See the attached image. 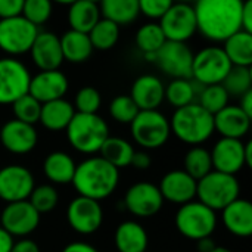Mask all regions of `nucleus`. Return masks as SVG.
Wrapping results in <instances>:
<instances>
[{"instance_id": "f257e3e1", "label": "nucleus", "mask_w": 252, "mask_h": 252, "mask_svg": "<svg viewBox=\"0 0 252 252\" xmlns=\"http://www.w3.org/2000/svg\"><path fill=\"white\" fill-rule=\"evenodd\" d=\"M245 0H195L198 32L207 40L223 43L242 30L241 15Z\"/></svg>"}, {"instance_id": "f03ea898", "label": "nucleus", "mask_w": 252, "mask_h": 252, "mask_svg": "<svg viewBox=\"0 0 252 252\" xmlns=\"http://www.w3.org/2000/svg\"><path fill=\"white\" fill-rule=\"evenodd\" d=\"M118 182V168H115L100 157H92L75 167L71 183L80 196H86L100 202L115 192Z\"/></svg>"}, {"instance_id": "7ed1b4c3", "label": "nucleus", "mask_w": 252, "mask_h": 252, "mask_svg": "<svg viewBox=\"0 0 252 252\" xmlns=\"http://www.w3.org/2000/svg\"><path fill=\"white\" fill-rule=\"evenodd\" d=\"M170 128L171 134L183 143L199 146L214 134V115L193 102L174 111Z\"/></svg>"}, {"instance_id": "20e7f679", "label": "nucleus", "mask_w": 252, "mask_h": 252, "mask_svg": "<svg viewBox=\"0 0 252 252\" xmlns=\"http://www.w3.org/2000/svg\"><path fill=\"white\" fill-rule=\"evenodd\" d=\"M69 145L80 154H99L103 142L111 136L106 121L97 114L75 112L65 128Z\"/></svg>"}, {"instance_id": "39448f33", "label": "nucleus", "mask_w": 252, "mask_h": 252, "mask_svg": "<svg viewBox=\"0 0 252 252\" xmlns=\"http://www.w3.org/2000/svg\"><path fill=\"white\" fill-rule=\"evenodd\" d=\"M241 186L236 176L213 170L196 182V198L213 211H221L239 198Z\"/></svg>"}, {"instance_id": "423d86ee", "label": "nucleus", "mask_w": 252, "mask_h": 252, "mask_svg": "<svg viewBox=\"0 0 252 252\" xmlns=\"http://www.w3.org/2000/svg\"><path fill=\"white\" fill-rule=\"evenodd\" d=\"M177 232L190 241L210 238L217 227V214L199 201H190L180 205L176 213Z\"/></svg>"}, {"instance_id": "0eeeda50", "label": "nucleus", "mask_w": 252, "mask_h": 252, "mask_svg": "<svg viewBox=\"0 0 252 252\" xmlns=\"http://www.w3.org/2000/svg\"><path fill=\"white\" fill-rule=\"evenodd\" d=\"M133 140L143 149H158L167 143L171 134L168 118L158 109L139 111L130 123Z\"/></svg>"}, {"instance_id": "6e6552de", "label": "nucleus", "mask_w": 252, "mask_h": 252, "mask_svg": "<svg viewBox=\"0 0 252 252\" xmlns=\"http://www.w3.org/2000/svg\"><path fill=\"white\" fill-rule=\"evenodd\" d=\"M232 66L223 47L207 46L193 53L192 80L201 86L221 84Z\"/></svg>"}, {"instance_id": "1a4fd4ad", "label": "nucleus", "mask_w": 252, "mask_h": 252, "mask_svg": "<svg viewBox=\"0 0 252 252\" xmlns=\"http://www.w3.org/2000/svg\"><path fill=\"white\" fill-rule=\"evenodd\" d=\"M38 27L31 24L22 15L0 19V50L10 58H16L30 52Z\"/></svg>"}, {"instance_id": "9d476101", "label": "nucleus", "mask_w": 252, "mask_h": 252, "mask_svg": "<svg viewBox=\"0 0 252 252\" xmlns=\"http://www.w3.org/2000/svg\"><path fill=\"white\" fill-rule=\"evenodd\" d=\"M158 24L168 41L186 43L198 32L192 3L174 1L173 6L159 18Z\"/></svg>"}, {"instance_id": "9b49d317", "label": "nucleus", "mask_w": 252, "mask_h": 252, "mask_svg": "<svg viewBox=\"0 0 252 252\" xmlns=\"http://www.w3.org/2000/svg\"><path fill=\"white\" fill-rule=\"evenodd\" d=\"M31 74L16 58L0 59V105H12L28 93Z\"/></svg>"}, {"instance_id": "f8f14e48", "label": "nucleus", "mask_w": 252, "mask_h": 252, "mask_svg": "<svg viewBox=\"0 0 252 252\" xmlns=\"http://www.w3.org/2000/svg\"><path fill=\"white\" fill-rule=\"evenodd\" d=\"M154 62L171 78H192L193 52L186 43L167 40L155 53Z\"/></svg>"}, {"instance_id": "ddd939ff", "label": "nucleus", "mask_w": 252, "mask_h": 252, "mask_svg": "<svg viewBox=\"0 0 252 252\" xmlns=\"http://www.w3.org/2000/svg\"><path fill=\"white\" fill-rule=\"evenodd\" d=\"M66 220L74 232L80 235H93L102 226L103 210L99 201L78 195L66 208Z\"/></svg>"}, {"instance_id": "4468645a", "label": "nucleus", "mask_w": 252, "mask_h": 252, "mask_svg": "<svg viewBox=\"0 0 252 252\" xmlns=\"http://www.w3.org/2000/svg\"><path fill=\"white\" fill-rule=\"evenodd\" d=\"M164 198L157 185L151 182H139L128 188L124 196V207L130 214L140 219L154 217L161 211Z\"/></svg>"}, {"instance_id": "2eb2a0df", "label": "nucleus", "mask_w": 252, "mask_h": 252, "mask_svg": "<svg viewBox=\"0 0 252 252\" xmlns=\"http://www.w3.org/2000/svg\"><path fill=\"white\" fill-rule=\"evenodd\" d=\"M1 227L13 238H25L31 235L40 224V214L27 201L6 204L0 214Z\"/></svg>"}, {"instance_id": "dca6fc26", "label": "nucleus", "mask_w": 252, "mask_h": 252, "mask_svg": "<svg viewBox=\"0 0 252 252\" xmlns=\"http://www.w3.org/2000/svg\"><path fill=\"white\" fill-rule=\"evenodd\" d=\"M35 188L32 173L18 164L0 168V199L6 204L27 201Z\"/></svg>"}, {"instance_id": "f3484780", "label": "nucleus", "mask_w": 252, "mask_h": 252, "mask_svg": "<svg viewBox=\"0 0 252 252\" xmlns=\"http://www.w3.org/2000/svg\"><path fill=\"white\" fill-rule=\"evenodd\" d=\"M211 161L213 170L236 176L242 168L247 167L245 162V143L241 139L221 137L213 148Z\"/></svg>"}, {"instance_id": "a211bd4d", "label": "nucleus", "mask_w": 252, "mask_h": 252, "mask_svg": "<svg viewBox=\"0 0 252 252\" xmlns=\"http://www.w3.org/2000/svg\"><path fill=\"white\" fill-rule=\"evenodd\" d=\"M38 142V134L34 126L18 121L9 120L0 128V143L1 146L15 155H25L30 154Z\"/></svg>"}, {"instance_id": "6ab92c4d", "label": "nucleus", "mask_w": 252, "mask_h": 252, "mask_svg": "<svg viewBox=\"0 0 252 252\" xmlns=\"http://www.w3.org/2000/svg\"><path fill=\"white\" fill-rule=\"evenodd\" d=\"M69 89V81L66 75L59 69L38 71L31 75L28 93L37 99L40 103L62 99Z\"/></svg>"}, {"instance_id": "aec40b11", "label": "nucleus", "mask_w": 252, "mask_h": 252, "mask_svg": "<svg viewBox=\"0 0 252 252\" xmlns=\"http://www.w3.org/2000/svg\"><path fill=\"white\" fill-rule=\"evenodd\" d=\"M28 53L40 71L59 69L63 62L59 37L52 31H38Z\"/></svg>"}, {"instance_id": "412c9836", "label": "nucleus", "mask_w": 252, "mask_h": 252, "mask_svg": "<svg viewBox=\"0 0 252 252\" xmlns=\"http://www.w3.org/2000/svg\"><path fill=\"white\" fill-rule=\"evenodd\" d=\"M164 201L183 205L196 198V180L190 177L185 170L168 171L158 186Z\"/></svg>"}, {"instance_id": "4be33fe9", "label": "nucleus", "mask_w": 252, "mask_h": 252, "mask_svg": "<svg viewBox=\"0 0 252 252\" xmlns=\"http://www.w3.org/2000/svg\"><path fill=\"white\" fill-rule=\"evenodd\" d=\"M164 90L165 86L157 75L143 74L134 80L130 90V97L140 111L158 109L164 102Z\"/></svg>"}, {"instance_id": "5701e85b", "label": "nucleus", "mask_w": 252, "mask_h": 252, "mask_svg": "<svg viewBox=\"0 0 252 252\" xmlns=\"http://www.w3.org/2000/svg\"><path fill=\"white\" fill-rule=\"evenodd\" d=\"M251 117H248L238 105H227L214 115V131L227 139H244L251 128Z\"/></svg>"}, {"instance_id": "b1692460", "label": "nucleus", "mask_w": 252, "mask_h": 252, "mask_svg": "<svg viewBox=\"0 0 252 252\" xmlns=\"http://www.w3.org/2000/svg\"><path fill=\"white\" fill-rule=\"evenodd\" d=\"M221 220L224 227L238 238H248L252 235V204L248 199H235L221 210Z\"/></svg>"}, {"instance_id": "393cba45", "label": "nucleus", "mask_w": 252, "mask_h": 252, "mask_svg": "<svg viewBox=\"0 0 252 252\" xmlns=\"http://www.w3.org/2000/svg\"><path fill=\"white\" fill-rule=\"evenodd\" d=\"M114 242L118 252H148L149 236L140 223L127 220L115 229Z\"/></svg>"}, {"instance_id": "a878e982", "label": "nucleus", "mask_w": 252, "mask_h": 252, "mask_svg": "<svg viewBox=\"0 0 252 252\" xmlns=\"http://www.w3.org/2000/svg\"><path fill=\"white\" fill-rule=\"evenodd\" d=\"M75 114L74 105L66 99H56L41 103L40 120L41 126L50 131H62L68 127Z\"/></svg>"}, {"instance_id": "bb28decb", "label": "nucleus", "mask_w": 252, "mask_h": 252, "mask_svg": "<svg viewBox=\"0 0 252 252\" xmlns=\"http://www.w3.org/2000/svg\"><path fill=\"white\" fill-rule=\"evenodd\" d=\"M59 41L63 61H68L71 63L86 62L94 50L89 38V34L86 32L68 30L59 37Z\"/></svg>"}, {"instance_id": "cd10ccee", "label": "nucleus", "mask_w": 252, "mask_h": 252, "mask_svg": "<svg viewBox=\"0 0 252 252\" xmlns=\"http://www.w3.org/2000/svg\"><path fill=\"white\" fill-rule=\"evenodd\" d=\"M75 161L66 152L55 151L44 158L43 171L49 182L55 185H68L75 173Z\"/></svg>"}, {"instance_id": "c85d7f7f", "label": "nucleus", "mask_w": 252, "mask_h": 252, "mask_svg": "<svg viewBox=\"0 0 252 252\" xmlns=\"http://www.w3.org/2000/svg\"><path fill=\"white\" fill-rule=\"evenodd\" d=\"M204 86L193 81L192 78H173L164 90V100L171 106L182 108L196 102Z\"/></svg>"}, {"instance_id": "c756f323", "label": "nucleus", "mask_w": 252, "mask_h": 252, "mask_svg": "<svg viewBox=\"0 0 252 252\" xmlns=\"http://www.w3.org/2000/svg\"><path fill=\"white\" fill-rule=\"evenodd\" d=\"M221 47L233 66L252 65V32L241 30L226 38Z\"/></svg>"}, {"instance_id": "7c9ffc66", "label": "nucleus", "mask_w": 252, "mask_h": 252, "mask_svg": "<svg viewBox=\"0 0 252 252\" xmlns=\"http://www.w3.org/2000/svg\"><path fill=\"white\" fill-rule=\"evenodd\" d=\"M100 18L102 15H100L99 4H94L87 0H77L72 4H69L68 9L69 30L87 34Z\"/></svg>"}, {"instance_id": "2f4dec72", "label": "nucleus", "mask_w": 252, "mask_h": 252, "mask_svg": "<svg viewBox=\"0 0 252 252\" xmlns=\"http://www.w3.org/2000/svg\"><path fill=\"white\" fill-rule=\"evenodd\" d=\"M99 9L102 18H106L120 27L134 22L140 15L139 0H100Z\"/></svg>"}, {"instance_id": "473e14b6", "label": "nucleus", "mask_w": 252, "mask_h": 252, "mask_svg": "<svg viewBox=\"0 0 252 252\" xmlns=\"http://www.w3.org/2000/svg\"><path fill=\"white\" fill-rule=\"evenodd\" d=\"M99 154H100V158H103L111 165H114L115 168L120 170V168L130 165L133 154H134V148L128 140H126L123 137L109 136L103 142Z\"/></svg>"}, {"instance_id": "72a5a7b5", "label": "nucleus", "mask_w": 252, "mask_h": 252, "mask_svg": "<svg viewBox=\"0 0 252 252\" xmlns=\"http://www.w3.org/2000/svg\"><path fill=\"white\" fill-rule=\"evenodd\" d=\"M87 34L93 49L109 50L120 40V25L106 18H100Z\"/></svg>"}, {"instance_id": "f704fd0d", "label": "nucleus", "mask_w": 252, "mask_h": 252, "mask_svg": "<svg viewBox=\"0 0 252 252\" xmlns=\"http://www.w3.org/2000/svg\"><path fill=\"white\" fill-rule=\"evenodd\" d=\"M167 41L158 22H146L136 32V46L143 55L157 53Z\"/></svg>"}, {"instance_id": "c9c22d12", "label": "nucleus", "mask_w": 252, "mask_h": 252, "mask_svg": "<svg viewBox=\"0 0 252 252\" xmlns=\"http://www.w3.org/2000/svg\"><path fill=\"white\" fill-rule=\"evenodd\" d=\"M185 171L196 182L213 171L211 154L202 146H193L185 157Z\"/></svg>"}, {"instance_id": "e433bc0d", "label": "nucleus", "mask_w": 252, "mask_h": 252, "mask_svg": "<svg viewBox=\"0 0 252 252\" xmlns=\"http://www.w3.org/2000/svg\"><path fill=\"white\" fill-rule=\"evenodd\" d=\"M221 86L226 89L229 96L241 97L247 92L252 90L251 66H232Z\"/></svg>"}, {"instance_id": "4c0bfd02", "label": "nucleus", "mask_w": 252, "mask_h": 252, "mask_svg": "<svg viewBox=\"0 0 252 252\" xmlns=\"http://www.w3.org/2000/svg\"><path fill=\"white\" fill-rule=\"evenodd\" d=\"M229 97H230L229 93L221 84H211L202 87L196 99V103H199L210 114L216 115L217 112H220L223 108L229 105Z\"/></svg>"}, {"instance_id": "58836bf2", "label": "nucleus", "mask_w": 252, "mask_h": 252, "mask_svg": "<svg viewBox=\"0 0 252 252\" xmlns=\"http://www.w3.org/2000/svg\"><path fill=\"white\" fill-rule=\"evenodd\" d=\"M10 106H12V112H13L15 120L31 124V126L38 123L41 103L37 99H34L30 93L16 99Z\"/></svg>"}, {"instance_id": "ea45409f", "label": "nucleus", "mask_w": 252, "mask_h": 252, "mask_svg": "<svg viewBox=\"0 0 252 252\" xmlns=\"http://www.w3.org/2000/svg\"><path fill=\"white\" fill-rule=\"evenodd\" d=\"M28 202L35 208V211L41 216L46 213H50L52 210L56 208L59 202V195L58 190L52 185H41L32 189Z\"/></svg>"}, {"instance_id": "a19ab883", "label": "nucleus", "mask_w": 252, "mask_h": 252, "mask_svg": "<svg viewBox=\"0 0 252 252\" xmlns=\"http://www.w3.org/2000/svg\"><path fill=\"white\" fill-rule=\"evenodd\" d=\"M139 108L130 94H120L109 103V115L120 124H130L139 114Z\"/></svg>"}, {"instance_id": "79ce46f5", "label": "nucleus", "mask_w": 252, "mask_h": 252, "mask_svg": "<svg viewBox=\"0 0 252 252\" xmlns=\"http://www.w3.org/2000/svg\"><path fill=\"white\" fill-rule=\"evenodd\" d=\"M53 13L52 0H24L21 15L35 27L46 24Z\"/></svg>"}, {"instance_id": "37998d69", "label": "nucleus", "mask_w": 252, "mask_h": 252, "mask_svg": "<svg viewBox=\"0 0 252 252\" xmlns=\"http://www.w3.org/2000/svg\"><path fill=\"white\" fill-rule=\"evenodd\" d=\"M102 105V96L97 89L92 86L81 87L74 100V109L80 114H97Z\"/></svg>"}, {"instance_id": "c03bdc74", "label": "nucleus", "mask_w": 252, "mask_h": 252, "mask_svg": "<svg viewBox=\"0 0 252 252\" xmlns=\"http://www.w3.org/2000/svg\"><path fill=\"white\" fill-rule=\"evenodd\" d=\"M174 1L176 0H139V12L152 21H159Z\"/></svg>"}, {"instance_id": "a18cd8bd", "label": "nucleus", "mask_w": 252, "mask_h": 252, "mask_svg": "<svg viewBox=\"0 0 252 252\" xmlns=\"http://www.w3.org/2000/svg\"><path fill=\"white\" fill-rule=\"evenodd\" d=\"M22 6L24 0H0V19L21 15Z\"/></svg>"}, {"instance_id": "49530a36", "label": "nucleus", "mask_w": 252, "mask_h": 252, "mask_svg": "<svg viewBox=\"0 0 252 252\" xmlns=\"http://www.w3.org/2000/svg\"><path fill=\"white\" fill-rule=\"evenodd\" d=\"M151 164H152V159L148 152H143V151L136 152L134 151L130 165H133L136 170H148L151 167Z\"/></svg>"}, {"instance_id": "de8ad7c7", "label": "nucleus", "mask_w": 252, "mask_h": 252, "mask_svg": "<svg viewBox=\"0 0 252 252\" xmlns=\"http://www.w3.org/2000/svg\"><path fill=\"white\" fill-rule=\"evenodd\" d=\"M241 24L242 30L252 32V0H245L241 15Z\"/></svg>"}, {"instance_id": "09e8293b", "label": "nucleus", "mask_w": 252, "mask_h": 252, "mask_svg": "<svg viewBox=\"0 0 252 252\" xmlns=\"http://www.w3.org/2000/svg\"><path fill=\"white\" fill-rule=\"evenodd\" d=\"M10 252H40V248L34 241L22 239L13 244V248Z\"/></svg>"}, {"instance_id": "8fccbe9b", "label": "nucleus", "mask_w": 252, "mask_h": 252, "mask_svg": "<svg viewBox=\"0 0 252 252\" xmlns=\"http://www.w3.org/2000/svg\"><path fill=\"white\" fill-rule=\"evenodd\" d=\"M13 244H15L13 236L0 226V252H10L13 248Z\"/></svg>"}, {"instance_id": "3c124183", "label": "nucleus", "mask_w": 252, "mask_h": 252, "mask_svg": "<svg viewBox=\"0 0 252 252\" xmlns=\"http://www.w3.org/2000/svg\"><path fill=\"white\" fill-rule=\"evenodd\" d=\"M62 252H99L94 247H92L90 244H84V242H72L68 244Z\"/></svg>"}, {"instance_id": "603ef678", "label": "nucleus", "mask_w": 252, "mask_h": 252, "mask_svg": "<svg viewBox=\"0 0 252 252\" xmlns=\"http://www.w3.org/2000/svg\"><path fill=\"white\" fill-rule=\"evenodd\" d=\"M248 117L252 118V90L241 96V103L238 105Z\"/></svg>"}, {"instance_id": "864d4df0", "label": "nucleus", "mask_w": 252, "mask_h": 252, "mask_svg": "<svg viewBox=\"0 0 252 252\" xmlns=\"http://www.w3.org/2000/svg\"><path fill=\"white\" fill-rule=\"evenodd\" d=\"M198 242V245H196V248H198V252H211L217 245H216V242L211 239V236L210 238H204V239H199V241H196Z\"/></svg>"}, {"instance_id": "5fc2aeb1", "label": "nucleus", "mask_w": 252, "mask_h": 252, "mask_svg": "<svg viewBox=\"0 0 252 252\" xmlns=\"http://www.w3.org/2000/svg\"><path fill=\"white\" fill-rule=\"evenodd\" d=\"M245 162H247V167H251L252 165V142H247L245 143Z\"/></svg>"}, {"instance_id": "6e6d98bb", "label": "nucleus", "mask_w": 252, "mask_h": 252, "mask_svg": "<svg viewBox=\"0 0 252 252\" xmlns=\"http://www.w3.org/2000/svg\"><path fill=\"white\" fill-rule=\"evenodd\" d=\"M53 3H58V4H65V6H69V4H72L74 1H77V0H52Z\"/></svg>"}, {"instance_id": "4d7b16f0", "label": "nucleus", "mask_w": 252, "mask_h": 252, "mask_svg": "<svg viewBox=\"0 0 252 252\" xmlns=\"http://www.w3.org/2000/svg\"><path fill=\"white\" fill-rule=\"evenodd\" d=\"M211 252H232L229 248H224V247H216Z\"/></svg>"}, {"instance_id": "13d9d810", "label": "nucleus", "mask_w": 252, "mask_h": 252, "mask_svg": "<svg viewBox=\"0 0 252 252\" xmlns=\"http://www.w3.org/2000/svg\"><path fill=\"white\" fill-rule=\"evenodd\" d=\"M176 1H185V3H193L195 0H176Z\"/></svg>"}, {"instance_id": "bf43d9fd", "label": "nucleus", "mask_w": 252, "mask_h": 252, "mask_svg": "<svg viewBox=\"0 0 252 252\" xmlns=\"http://www.w3.org/2000/svg\"><path fill=\"white\" fill-rule=\"evenodd\" d=\"M87 1H92V3H94V4H99V3H100V0H87Z\"/></svg>"}, {"instance_id": "052dcab7", "label": "nucleus", "mask_w": 252, "mask_h": 252, "mask_svg": "<svg viewBox=\"0 0 252 252\" xmlns=\"http://www.w3.org/2000/svg\"><path fill=\"white\" fill-rule=\"evenodd\" d=\"M176 252H180V251H176Z\"/></svg>"}]
</instances>
